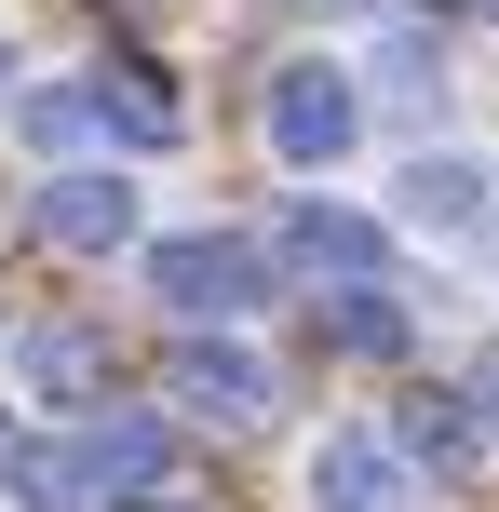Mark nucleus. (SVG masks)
<instances>
[{"label":"nucleus","instance_id":"f257e3e1","mask_svg":"<svg viewBox=\"0 0 499 512\" xmlns=\"http://www.w3.org/2000/svg\"><path fill=\"white\" fill-rule=\"evenodd\" d=\"M257 283H270V256L230 243V230H176V243H149V297L176 310L189 337H216L230 310H257Z\"/></svg>","mask_w":499,"mask_h":512},{"label":"nucleus","instance_id":"f03ea898","mask_svg":"<svg viewBox=\"0 0 499 512\" xmlns=\"http://www.w3.org/2000/svg\"><path fill=\"white\" fill-rule=\"evenodd\" d=\"M351 135H365V81H351V68H324V54L270 68V149H284L297 176H324Z\"/></svg>","mask_w":499,"mask_h":512},{"label":"nucleus","instance_id":"7ed1b4c3","mask_svg":"<svg viewBox=\"0 0 499 512\" xmlns=\"http://www.w3.org/2000/svg\"><path fill=\"white\" fill-rule=\"evenodd\" d=\"M162 391H176V418H216V432H257L270 418V364L243 337H176L162 351Z\"/></svg>","mask_w":499,"mask_h":512},{"label":"nucleus","instance_id":"20e7f679","mask_svg":"<svg viewBox=\"0 0 499 512\" xmlns=\"http://www.w3.org/2000/svg\"><path fill=\"white\" fill-rule=\"evenodd\" d=\"M27 230L68 243V256H122V243H135V189H122V176H41Z\"/></svg>","mask_w":499,"mask_h":512},{"label":"nucleus","instance_id":"39448f33","mask_svg":"<svg viewBox=\"0 0 499 512\" xmlns=\"http://www.w3.org/2000/svg\"><path fill=\"white\" fill-rule=\"evenodd\" d=\"M392 216L432 230V243H446V230H486V162H473V149H419V162L392 176Z\"/></svg>","mask_w":499,"mask_h":512},{"label":"nucleus","instance_id":"423d86ee","mask_svg":"<svg viewBox=\"0 0 499 512\" xmlns=\"http://www.w3.org/2000/svg\"><path fill=\"white\" fill-rule=\"evenodd\" d=\"M378 216H351V203H297L284 216V270H311V283H378Z\"/></svg>","mask_w":499,"mask_h":512},{"label":"nucleus","instance_id":"0eeeda50","mask_svg":"<svg viewBox=\"0 0 499 512\" xmlns=\"http://www.w3.org/2000/svg\"><path fill=\"white\" fill-rule=\"evenodd\" d=\"M311 512H405V459L378 432H324L311 459Z\"/></svg>","mask_w":499,"mask_h":512},{"label":"nucleus","instance_id":"6e6552de","mask_svg":"<svg viewBox=\"0 0 499 512\" xmlns=\"http://www.w3.org/2000/svg\"><path fill=\"white\" fill-rule=\"evenodd\" d=\"M14 364H27L41 405H95V391H108V337H95V324H27Z\"/></svg>","mask_w":499,"mask_h":512},{"label":"nucleus","instance_id":"1a4fd4ad","mask_svg":"<svg viewBox=\"0 0 499 512\" xmlns=\"http://www.w3.org/2000/svg\"><path fill=\"white\" fill-rule=\"evenodd\" d=\"M162 499V418H95L81 432V499Z\"/></svg>","mask_w":499,"mask_h":512},{"label":"nucleus","instance_id":"9d476101","mask_svg":"<svg viewBox=\"0 0 499 512\" xmlns=\"http://www.w3.org/2000/svg\"><path fill=\"white\" fill-rule=\"evenodd\" d=\"M81 122H108L122 149H176V95H162L149 68H108L95 95H81Z\"/></svg>","mask_w":499,"mask_h":512},{"label":"nucleus","instance_id":"9b49d317","mask_svg":"<svg viewBox=\"0 0 499 512\" xmlns=\"http://www.w3.org/2000/svg\"><path fill=\"white\" fill-rule=\"evenodd\" d=\"M392 459H432V472H473L486 459V418L459 405V391H419V405H405V445Z\"/></svg>","mask_w":499,"mask_h":512},{"label":"nucleus","instance_id":"f8f14e48","mask_svg":"<svg viewBox=\"0 0 499 512\" xmlns=\"http://www.w3.org/2000/svg\"><path fill=\"white\" fill-rule=\"evenodd\" d=\"M311 324L338 337V351H365V364H392V351H405V310L378 297V283H338V297H311Z\"/></svg>","mask_w":499,"mask_h":512},{"label":"nucleus","instance_id":"ddd939ff","mask_svg":"<svg viewBox=\"0 0 499 512\" xmlns=\"http://www.w3.org/2000/svg\"><path fill=\"white\" fill-rule=\"evenodd\" d=\"M0 486H14V512H81V459H68V445H27V432H14Z\"/></svg>","mask_w":499,"mask_h":512},{"label":"nucleus","instance_id":"4468645a","mask_svg":"<svg viewBox=\"0 0 499 512\" xmlns=\"http://www.w3.org/2000/svg\"><path fill=\"white\" fill-rule=\"evenodd\" d=\"M378 81H392V95H446V54H432V41H419V27H405V41H392V54H378Z\"/></svg>","mask_w":499,"mask_h":512},{"label":"nucleus","instance_id":"2eb2a0df","mask_svg":"<svg viewBox=\"0 0 499 512\" xmlns=\"http://www.w3.org/2000/svg\"><path fill=\"white\" fill-rule=\"evenodd\" d=\"M459 405H486V418H499V364H486V378H473V391H459Z\"/></svg>","mask_w":499,"mask_h":512},{"label":"nucleus","instance_id":"dca6fc26","mask_svg":"<svg viewBox=\"0 0 499 512\" xmlns=\"http://www.w3.org/2000/svg\"><path fill=\"white\" fill-rule=\"evenodd\" d=\"M122 512H176V499H122Z\"/></svg>","mask_w":499,"mask_h":512},{"label":"nucleus","instance_id":"f3484780","mask_svg":"<svg viewBox=\"0 0 499 512\" xmlns=\"http://www.w3.org/2000/svg\"><path fill=\"white\" fill-rule=\"evenodd\" d=\"M0 459H14V418H0Z\"/></svg>","mask_w":499,"mask_h":512},{"label":"nucleus","instance_id":"a211bd4d","mask_svg":"<svg viewBox=\"0 0 499 512\" xmlns=\"http://www.w3.org/2000/svg\"><path fill=\"white\" fill-rule=\"evenodd\" d=\"M473 14H499V0H473Z\"/></svg>","mask_w":499,"mask_h":512}]
</instances>
